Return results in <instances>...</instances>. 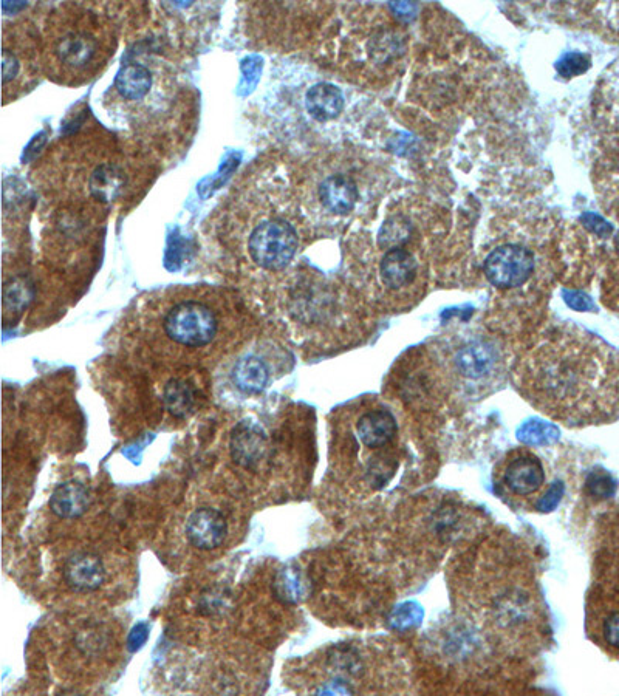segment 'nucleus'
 Returning <instances> with one entry per match:
<instances>
[{
  "mask_svg": "<svg viewBox=\"0 0 619 696\" xmlns=\"http://www.w3.org/2000/svg\"><path fill=\"white\" fill-rule=\"evenodd\" d=\"M115 50L112 27L100 14L61 8L47 27L44 64L56 81L76 86L103 69Z\"/></svg>",
  "mask_w": 619,
  "mask_h": 696,
  "instance_id": "f257e3e1",
  "label": "nucleus"
},
{
  "mask_svg": "<svg viewBox=\"0 0 619 696\" xmlns=\"http://www.w3.org/2000/svg\"><path fill=\"white\" fill-rule=\"evenodd\" d=\"M606 373L587 353L576 350H545L531 361L524 375L525 387L537 406L545 412H585L592 398L604 386Z\"/></svg>",
  "mask_w": 619,
  "mask_h": 696,
  "instance_id": "f03ea898",
  "label": "nucleus"
},
{
  "mask_svg": "<svg viewBox=\"0 0 619 696\" xmlns=\"http://www.w3.org/2000/svg\"><path fill=\"white\" fill-rule=\"evenodd\" d=\"M163 330L175 344L200 348L211 344L219 331L216 311L205 302L185 299L168 308Z\"/></svg>",
  "mask_w": 619,
  "mask_h": 696,
  "instance_id": "7ed1b4c3",
  "label": "nucleus"
},
{
  "mask_svg": "<svg viewBox=\"0 0 619 696\" xmlns=\"http://www.w3.org/2000/svg\"><path fill=\"white\" fill-rule=\"evenodd\" d=\"M298 232L284 219L259 223L248 239L251 260L265 270H284L298 251Z\"/></svg>",
  "mask_w": 619,
  "mask_h": 696,
  "instance_id": "20e7f679",
  "label": "nucleus"
},
{
  "mask_svg": "<svg viewBox=\"0 0 619 696\" xmlns=\"http://www.w3.org/2000/svg\"><path fill=\"white\" fill-rule=\"evenodd\" d=\"M533 271L534 256L524 246H499L485 260L486 277L497 288L520 287Z\"/></svg>",
  "mask_w": 619,
  "mask_h": 696,
  "instance_id": "39448f33",
  "label": "nucleus"
},
{
  "mask_svg": "<svg viewBox=\"0 0 619 696\" xmlns=\"http://www.w3.org/2000/svg\"><path fill=\"white\" fill-rule=\"evenodd\" d=\"M231 457L243 469H256L268 454L265 430L253 421H240L230 441Z\"/></svg>",
  "mask_w": 619,
  "mask_h": 696,
  "instance_id": "423d86ee",
  "label": "nucleus"
},
{
  "mask_svg": "<svg viewBox=\"0 0 619 696\" xmlns=\"http://www.w3.org/2000/svg\"><path fill=\"white\" fill-rule=\"evenodd\" d=\"M228 534L225 517L216 509L202 508L189 517L186 536L191 545L203 551L216 550Z\"/></svg>",
  "mask_w": 619,
  "mask_h": 696,
  "instance_id": "0eeeda50",
  "label": "nucleus"
},
{
  "mask_svg": "<svg viewBox=\"0 0 619 696\" xmlns=\"http://www.w3.org/2000/svg\"><path fill=\"white\" fill-rule=\"evenodd\" d=\"M544 482V466L541 460L530 452L517 454L516 457L511 458L503 471V483L513 494L522 495V497L539 491Z\"/></svg>",
  "mask_w": 619,
  "mask_h": 696,
  "instance_id": "6e6552de",
  "label": "nucleus"
},
{
  "mask_svg": "<svg viewBox=\"0 0 619 696\" xmlns=\"http://www.w3.org/2000/svg\"><path fill=\"white\" fill-rule=\"evenodd\" d=\"M65 584L79 593L98 590L106 579V570L100 557L90 553H78L64 565Z\"/></svg>",
  "mask_w": 619,
  "mask_h": 696,
  "instance_id": "1a4fd4ad",
  "label": "nucleus"
},
{
  "mask_svg": "<svg viewBox=\"0 0 619 696\" xmlns=\"http://www.w3.org/2000/svg\"><path fill=\"white\" fill-rule=\"evenodd\" d=\"M398 424L392 413L384 409L369 410L356 423V435L367 449H383L395 440Z\"/></svg>",
  "mask_w": 619,
  "mask_h": 696,
  "instance_id": "9d476101",
  "label": "nucleus"
},
{
  "mask_svg": "<svg viewBox=\"0 0 619 696\" xmlns=\"http://www.w3.org/2000/svg\"><path fill=\"white\" fill-rule=\"evenodd\" d=\"M497 356L496 348L485 341L471 342L457 353L455 356V366L463 378L479 381L493 372L496 367Z\"/></svg>",
  "mask_w": 619,
  "mask_h": 696,
  "instance_id": "9b49d317",
  "label": "nucleus"
},
{
  "mask_svg": "<svg viewBox=\"0 0 619 696\" xmlns=\"http://www.w3.org/2000/svg\"><path fill=\"white\" fill-rule=\"evenodd\" d=\"M358 188L347 175H330L319 186V198L327 211L333 214H349L358 202Z\"/></svg>",
  "mask_w": 619,
  "mask_h": 696,
  "instance_id": "f8f14e48",
  "label": "nucleus"
},
{
  "mask_svg": "<svg viewBox=\"0 0 619 696\" xmlns=\"http://www.w3.org/2000/svg\"><path fill=\"white\" fill-rule=\"evenodd\" d=\"M90 506V492L83 483L67 482L55 489L50 509L61 519H78Z\"/></svg>",
  "mask_w": 619,
  "mask_h": 696,
  "instance_id": "ddd939ff",
  "label": "nucleus"
},
{
  "mask_svg": "<svg viewBox=\"0 0 619 696\" xmlns=\"http://www.w3.org/2000/svg\"><path fill=\"white\" fill-rule=\"evenodd\" d=\"M381 279L392 290H400L412 284L417 274V263L411 253L403 248H394L384 254L380 265Z\"/></svg>",
  "mask_w": 619,
  "mask_h": 696,
  "instance_id": "4468645a",
  "label": "nucleus"
},
{
  "mask_svg": "<svg viewBox=\"0 0 619 696\" xmlns=\"http://www.w3.org/2000/svg\"><path fill=\"white\" fill-rule=\"evenodd\" d=\"M274 598L284 605H298L310 594V580L296 565H285L273 579Z\"/></svg>",
  "mask_w": 619,
  "mask_h": 696,
  "instance_id": "2eb2a0df",
  "label": "nucleus"
},
{
  "mask_svg": "<svg viewBox=\"0 0 619 696\" xmlns=\"http://www.w3.org/2000/svg\"><path fill=\"white\" fill-rule=\"evenodd\" d=\"M151 87V70L146 65L130 62L121 67L115 78L113 89L117 90L118 95L127 103H137L149 95Z\"/></svg>",
  "mask_w": 619,
  "mask_h": 696,
  "instance_id": "dca6fc26",
  "label": "nucleus"
},
{
  "mask_svg": "<svg viewBox=\"0 0 619 696\" xmlns=\"http://www.w3.org/2000/svg\"><path fill=\"white\" fill-rule=\"evenodd\" d=\"M344 109V96L338 87L321 82L307 93V110L318 121L335 120Z\"/></svg>",
  "mask_w": 619,
  "mask_h": 696,
  "instance_id": "f3484780",
  "label": "nucleus"
},
{
  "mask_svg": "<svg viewBox=\"0 0 619 696\" xmlns=\"http://www.w3.org/2000/svg\"><path fill=\"white\" fill-rule=\"evenodd\" d=\"M270 381L267 364L257 356L240 359L233 369V383L240 392L257 395L264 392Z\"/></svg>",
  "mask_w": 619,
  "mask_h": 696,
  "instance_id": "a211bd4d",
  "label": "nucleus"
},
{
  "mask_svg": "<svg viewBox=\"0 0 619 696\" xmlns=\"http://www.w3.org/2000/svg\"><path fill=\"white\" fill-rule=\"evenodd\" d=\"M90 192L98 202H113L124 188V174L117 166L103 164L90 177Z\"/></svg>",
  "mask_w": 619,
  "mask_h": 696,
  "instance_id": "6ab92c4d",
  "label": "nucleus"
},
{
  "mask_svg": "<svg viewBox=\"0 0 619 696\" xmlns=\"http://www.w3.org/2000/svg\"><path fill=\"white\" fill-rule=\"evenodd\" d=\"M163 401L172 417L183 420L194 410V390L182 379H171L163 392Z\"/></svg>",
  "mask_w": 619,
  "mask_h": 696,
  "instance_id": "aec40b11",
  "label": "nucleus"
},
{
  "mask_svg": "<svg viewBox=\"0 0 619 696\" xmlns=\"http://www.w3.org/2000/svg\"><path fill=\"white\" fill-rule=\"evenodd\" d=\"M561 437L558 427L553 424L544 423V421H528L522 424L517 430V438L520 443L527 446H550L555 444Z\"/></svg>",
  "mask_w": 619,
  "mask_h": 696,
  "instance_id": "412c9836",
  "label": "nucleus"
},
{
  "mask_svg": "<svg viewBox=\"0 0 619 696\" xmlns=\"http://www.w3.org/2000/svg\"><path fill=\"white\" fill-rule=\"evenodd\" d=\"M411 236V226L406 220L401 219V217H395V219L387 220L384 223L383 229L380 232V245L383 248H389V250H394V248H401L404 242L409 240Z\"/></svg>",
  "mask_w": 619,
  "mask_h": 696,
  "instance_id": "4be33fe9",
  "label": "nucleus"
},
{
  "mask_svg": "<svg viewBox=\"0 0 619 696\" xmlns=\"http://www.w3.org/2000/svg\"><path fill=\"white\" fill-rule=\"evenodd\" d=\"M585 489L593 499L606 500L615 495L616 482L606 471H593L587 477Z\"/></svg>",
  "mask_w": 619,
  "mask_h": 696,
  "instance_id": "5701e85b",
  "label": "nucleus"
},
{
  "mask_svg": "<svg viewBox=\"0 0 619 696\" xmlns=\"http://www.w3.org/2000/svg\"><path fill=\"white\" fill-rule=\"evenodd\" d=\"M592 67V59L589 55L579 52L565 53L558 62H556V72L562 78H575L582 75Z\"/></svg>",
  "mask_w": 619,
  "mask_h": 696,
  "instance_id": "b1692460",
  "label": "nucleus"
},
{
  "mask_svg": "<svg viewBox=\"0 0 619 696\" xmlns=\"http://www.w3.org/2000/svg\"><path fill=\"white\" fill-rule=\"evenodd\" d=\"M231 596L226 590L213 588L202 594L199 602V610L202 615H222L226 608H230Z\"/></svg>",
  "mask_w": 619,
  "mask_h": 696,
  "instance_id": "393cba45",
  "label": "nucleus"
},
{
  "mask_svg": "<svg viewBox=\"0 0 619 696\" xmlns=\"http://www.w3.org/2000/svg\"><path fill=\"white\" fill-rule=\"evenodd\" d=\"M562 494H564V485L561 482L553 483L548 491L542 495L541 500L537 502V509L541 512L553 511L561 503Z\"/></svg>",
  "mask_w": 619,
  "mask_h": 696,
  "instance_id": "a878e982",
  "label": "nucleus"
},
{
  "mask_svg": "<svg viewBox=\"0 0 619 696\" xmlns=\"http://www.w3.org/2000/svg\"><path fill=\"white\" fill-rule=\"evenodd\" d=\"M581 222L584 223L585 228L595 232L599 237H607L609 234H612V226L599 215L593 214V212L582 214Z\"/></svg>",
  "mask_w": 619,
  "mask_h": 696,
  "instance_id": "bb28decb",
  "label": "nucleus"
},
{
  "mask_svg": "<svg viewBox=\"0 0 619 696\" xmlns=\"http://www.w3.org/2000/svg\"><path fill=\"white\" fill-rule=\"evenodd\" d=\"M149 638V627L146 624H138L132 628L130 632L129 639H127V649L130 652L135 653L138 650L143 649V645L148 642Z\"/></svg>",
  "mask_w": 619,
  "mask_h": 696,
  "instance_id": "cd10ccee",
  "label": "nucleus"
},
{
  "mask_svg": "<svg viewBox=\"0 0 619 696\" xmlns=\"http://www.w3.org/2000/svg\"><path fill=\"white\" fill-rule=\"evenodd\" d=\"M564 299L568 307L576 311H589L593 308L592 299L581 291H564Z\"/></svg>",
  "mask_w": 619,
  "mask_h": 696,
  "instance_id": "c85d7f7f",
  "label": "nucleus"
},
{
  "mask_svg": "<svg viewBox=\"0 0 619 696\" xmlns=\"http://www.w3.org/2000/svg\"><path fill=\"white\" fill-rule=\"evenodd\" d=\"M390 8L401 19H412L417 13V5L407 4V2H397V4L390 5Z\"/></svg>",
  "mask_w": 619,
  "mask_h": 696,
  "instance_id": "c756f323",
  "label": "nucleus"
},
{
  "mask_svg": "<svg viewBox=\"0 0 619 696\" xmlns=\"http://www.w3.org/2000/svg\"><path fill=\"white\" fill-rule=\"evenodd\" d=\"M604 16H606L607 22H609L610 27L615 28L619 31V4L604 5Z\"/></svg>",
  "mask_w": 619,
  "mask_h": 696,
  "instance_id": "7c9ffc66",
  "label": "nucleus"
},
{
  "mask_svg": "<svg viewBox=\"0 0 619 696\" xmlns=\"http://www.w3.org/2000/svg\"><path fill=\"white\" fill-rule=\"evenodd\" d=\"M609 584V588H612V591H615V593H607V596H613L612 598V604L609 605V607H604L601 608L602 610H615L619 611V576L616 577V582H607Z\"/></svg>",
  "mask_w": 619,
  "mask_h": 696,
  "instance_id": "2f4dec72",
  "label": "nucleus"
}]
</instances>
